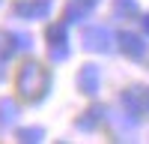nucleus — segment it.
I'll return each instance as SVG.
<instances>
[{
    "label": "nucleus",
    "instance_id": "f257e3e1",
    "mask_svg": "<svg viewBox=\"0 0 149 144\" xmlns=\"http://www.w3.org/2000/svg\"><path fill=\"white\" fill-rule=\"evenodd\" d=\"M18 87L24 96H33V99H39V96L48 90V72L39 66V63H27L21 72V81H18Z\"/></svg>",
    "mask_w": 149,
    "mask_h": 144
},
{
    "label": "nucleus",
    "instance_id": "f03ea898",
    "mask_svg": "<svg viewBox=\"0 0 149 144\" xmlns=\"http://www.w3.org/2000/svg\"><path fill=\"white\" fill-rule=\"evenodd\" d=\"M95 78H98V69H95V66H86V69H81V75H78L81 90H84V93H95Z\"/></svg>",
    "mask_w": 149,
    "mask_h": 144
},
{
    "label": "nucleus",
    "instance_id": "7ed1b4c3",
    "mask_svg": "<svg viewBox=\"0 0 149 144\" xmlns=\"http://www.w3.org/2000/svg\"><path fill=\"white\" fill-rule=\"evenodd\" d=\"M48 0H39V3H21L18 6V15H45L48 12Z\"/></svg>",
    "mask_w": 149,
    "mask_h": 144
},
{
    "label": "nucleus",
    "instance_id": "20e7f679",
    "mask_svg": "<svg viewBox=\"0 0 149 144\" xmlns=\"http://www.w3.org/2000/svg\"><path fill=\"white\" fill-rule=\"evenodd\" d=\"M0 114H3L6 123H12V120H15V102H3L0 105Z\"/></svg>",
    "mask_w": 149,
    "mask_h": 144
},
{
    "label": "nucleus",
    "instance_id": "39448f33",
    "mask_svg": "<svg viewBox=\"0 0 149 144\" xmlns=\"http://www.w3.org/2000/svg\"><path fill=\"white\" fill-rule=\"evenodd\" d=\"M39 135H42V129H24V132H21L24 141H39Z\"/></svg>",
    "mask_w": 149,
    "mask_h": 144
}]
</instances>
